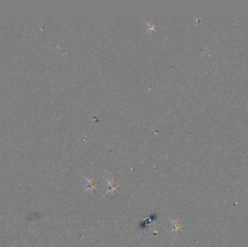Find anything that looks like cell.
<instances>
[{
  "label": "cell",
  "mask_w": 248,
  "mask_h": 247,
  "mask_svg": "<svg viewBox=\"0 0 248 247\" xmlns=\"http://www.w3.org/2000/svg\"><path fill=\"white\" fill-rule=\"evenodd\" d=\"M86 181H88V183H89V186H88L86 188V190H85V192L88 191H93L94 189H97V181H95V180L94 179H88L86 178Z\"/></svg>",
  "instance_id": "6da1fadb"
},
{
  "label": "cell",
  "mask_w": 248,
  "mask_h": 247,
  "mask_svg": "<svg viewBox=\"0 0 248 247\" xmlns=\"http://www.w3.org/2000/svg\"><path fill=\"white\" fill-rule=\"evenodd\" d=\"M106 181H107V183L109 184V186H110V188H109V191H108L106 192V194H105V195H106L107 194L109 193V192H111V193H113V192H115V191L118 192V188L119 187V185L114 182V180H113V182H110L108 179H106Z\"/></svg>",
  "instance_id": "7a4b0ae2"
},
{
  "label": "cell",
  "mask_w": 248,
  "mask_h": 247,
  "mask_svg": "<svg viewBox=\"0 0 248 247\" xmlns=\"http://www.w3.org/2000/svg\"><path fill=\"white\" fill-rule=\"evenodd\" d=\"M171 222L174 224V227L173 230H171V233H172L173 231H178V230H181V223L180 222H179V221H174L173 220H171Z\"/></svg>",
  "instance_id": "3957f363"
}]
</instances>
